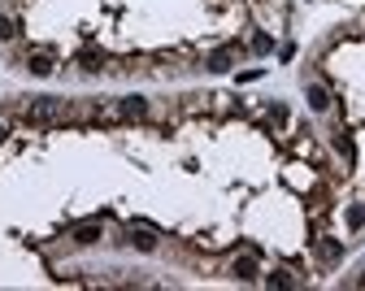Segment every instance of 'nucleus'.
I'll list each match as a JSON object with an SVG mask.
<instances>
[{
	"label": "nucleus",
	"mask_w": 365,
	"mask_h": 291,
	"mask_svg": "<svg viewBox=\"0 0 365 291\" xmlns=\"http://www.w3.org/2000/svg\"><path fill=\"white\" fill-rule=\"evenodd\" d=\"M226 270H231V278H240V282H257V278L265 274V270H261V252H257L252 244H244V252H235Z\"/></svg>",
	"instance_id": "obj_1"
},
{
	"label": "nucleus",
	"mask_w": 365,
	"mask_h": 291,
	"mask_svg": "<svg viewBox=\"0 0 365 291\" xmlns=\"http://www.w3.org/2000/svg\"><path fill=\"white\" fill-rule=\"evenodd\" d=\"M240 57H244V44H222V48H213V53L205 57V70L209 74H231Z\"/></svg>",
	"instance_id": "obj_2"
},
{
	"label": "nucleus",
	"mask_w": 365,
	"mask_h": 291,
	"mask_svg": "<svg viewBox=\"0 0 365 291\" xmlns=\"http://www.w3.org/2000/svg\"><path fill=\"white\" fill-rule=\"evenodd\" d=\"M22 70L35 74V78H48V74H57V53H53V48H26Z\"/></svg>",
	"instance_id": "obj_3"
},
{
	"label": "nucleus",
	"mask_w": 365,
	"mask_h": 291,
	"mask_svg": "<svg viewBox=\"0 0 365 291\" xmlns=\"http://www.w3.org/2000/svg\"><path fill=\"white\" fill-rule=\"evenodd\" d=\"M113 109H118V118H122L126 126H135V122H148V118H153V105L144 101V96H122V101H118Z\"/></svg>",
	"instance_id": "obj_4"
},
{
	"label": "nucleus",
	"mask_w": 365,
	"mask_h": 291,
	"mask_svg": "<svg viewBox=\"0 0 365 291\" xmlns=\"http://www.w3.org/2000/svg\"><path fill=\"white\" fill-rule=\"evenodd\" d=\"M70 239H74L78 248L101 244V239H105V213H101V218H87V222H78V226H70Z\"/></svg>",
	"instance_id": "obj_5"
},
{
	"label": "nucleus",
	"mask_w": 365,
	"mask_h": 291,
	"mask_svg": "<svg viewBox=\"0 0 365 291\" xmlns=\"http://www.w3.org/2000/svg\"><path fill=\"white\" fill-rule=\"evenodd\" d=\"M126 244L140 248V252H157V230H153L148 222H130V226H126Z\"/></svg>",
	"instance_id": "obj_6"
},
{
	"label": "nucleus",
	"mask_w": 365,
	"mask_h": 291,
	"mask_svg": "<svg viewBox=\"0 0 365 291\" xmlns=\"http://www.w3.org/2000/svg\"><path fill=\"white\" fill-rule=\"evenodd\" d=\"M313 257H317V265H339L344 261V239H331V235L313 239Z\"/></svg>",
	"instance_id": "obj_7"
},
{
	"label": "nucleus",
	"mask_w": 365,
	"mask_h": 291,
	"mask_svg": "<svg viewBox=\"0 0 365 291\" xmlns=\"http://www.w3.org/2000/svg\"><path fill=\"white\" fill-rule=\"evenodd\" d=\"M74 66H78L83 74H105V70H109V57H105V48H78Z\"/></svg>",
	"instance_id": "obj_8"
},
{
	"label": "nucleus",
	"mask_w": 365,
	"mask_h": 291,
	"mask_svg": "<svg viewBox=\"0 0 365 291\" xmlns=\"http://www.w3.org/2000/svg\"><path fill=\"white\" fill-rule=\"evenodd\" d=\"M331 148L344 157V165H356V143H352V131L348 126H335L331 131Z\"/></svg>",
	"instance_id": "obj_9"
},
{
	"label": "nucleus",
	"mask_w": 365,
	"mask_h": 291,
	"mask_svg": "<svg viewBox=\"0 0 365 291\" xmlns=\"http://www.w3.org/2000/svg\"><path fill=\"white\" fill-rule=\"evenodd\" d=\"M304 101H309V109H313V113H331L335 96H331L322 83H309V87H304Z\"/></svg>",
	"instance_id": "obj_10"
},
{
	"label": "nucleus",
	"mask_w": 365,
	"mask_h": 291,
	"mask_svg": "<svg viewBox=\"0 0 365 291\" xmlns=\"http://www.w3.org/2000/svg\"><path fill=\"white\" fill-rule=\"evenodd\" d=\"M261 282L265 287H304V274H296V270H269V274H261Z\"/></svg>",
	"instance_id": "obj_11"
},
{
	"label": "nucleus",
	"mask_w": 365,
	"mask_h": 291,
	"mask_svg": "<svg viewBox=\"0 0 365 291\" xmlns=\"http://www.w3.org/2000/svg\"><path fill=\"white\" fill-rule=\"evenodd\" d=\"M18 35H22V18H14V14L0 9V44H14Z\"/></svg>",
	"instance_id": "obj_12"
},
{
	"label": "nucleus",
	"mask_w": 365,
	"mask_h": 291,
	"mask_svg": "<svg viewBox=\"0 0 365 291\" xmlns=\"http://www.w3.org/2000/svg\"><path fill=\"white\" fill-rule=\"evenodd\" d=\"M265 122H269L274 131H283V126H287V105H279V101H269V105H265Z\"/></svg>",
	"instance_id": "obj_13"
},
{
	"label": "nucleus",
	"mask_w": 365,
	"mask_h": 291,
	"mask_svg": "<svg viewBox=\"0 0 365 291\" xmlns=\"http://www.w3.org/2000/svg\"><path fill=\"white\" fill-rule=\"evenodd\" d=\"M248 48H252V53H257V57H265V53H274V35H269V31H257Z\"/></svg>",
	"instance_id": "obj_14"
},
{
	"label": "nucleus",
	"mask_w": 365,
	"mask_h": 291,
	"mask_svg": "<svg viewBox=\"0 0 365 291\" xmlns=\"http://www.w3.org/2000/svg\"><path fill=\"white\" fill-rule=\"evenodd\" d=\"M344 222H348V230H361V226H365V205H348Z\"/></svg>",
	"instance_id": "obj_15"
},
{
	"label": "nucleus",
	"mask_w": 365,
	"mask_h": 291,
	"mask_svg": "<svg viewBox=\"0 0 365 291\" xmlns=\"http://www.w3.org/2000/svg\"><path fill=\"white\" fill-rule=\"evenodd\" d=\"M5 135H9V126H5V118H0V143H5Z\"/></svg>",
	"instance_id": "obj_16"
}]
</instances>
